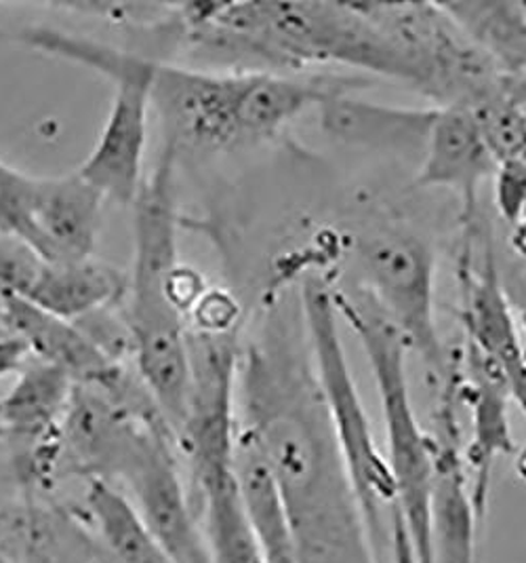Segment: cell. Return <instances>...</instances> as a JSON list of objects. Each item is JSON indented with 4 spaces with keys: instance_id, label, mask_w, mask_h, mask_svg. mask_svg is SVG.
Here are the masks:
<instances>
[{
    "instance_id": "obj_1",
    "label": "cell",
    "mask_w": 526,
    "mask_h": 563,
    "mask_svg": "<svg viewBox=\"0 0 526 563\" xmlns=\"http://www.w3.org/2000/svg\"><path fill=\"white\" fill-rule=\"evenodd\" d=\"M238 429L268 462L300 563H383L337 443L298 287L275 294L243 335Z\"/></svg>"
},
{
    "instance_id": "obj_2",
    "label": "cell",
    "mask_w": 526,
    "mask_h": 563,
    "mask_svg": "<svg viewBox=\"0 0 526 563\" xmlns=\"http://www.w3.org/2000/svg\"><path fill=\"white\" fill-rule=\"evenodd\" d=\"M177 45L226 62L230 70L303 77L356 68L406 82L413 70L362 2H188L176 4Z\"/></svg>"
},
{
    "instance_id": "obj_3",
    "label": "cell",
    "mask_w": 526,
    "mask_h": 563,
    "mask_svg": "<svg viewBox=\"0 0 526 563\" xmlns=\"http://www.w3.org/2000/svg\"><path fill=\"white\" fill-rule=\"evenodd\" d=\"M362 77L215 70L154 59L152 110L177 153H230L275 140L335 93L362 89Z\"/></svg>"
},
{
    "instance_id": "obj_4",
    "label": "cell",
    "mask_w": 526,
    "mask_h": 563,
    "mask_svg": "<svg viewBox=\"0 0 526 563\" xmlns=\"http://www.w3.org/2000/svg\"><path fill=\"white\" fill-rule=\"evenodd\" d=\"M177 151L163 144L156 167L142 181L133 207V266L126 275L123 317L133 361L154 404L177 435L188 399V323L171 291L179 262Z\"/></svg>"
},
{
    "instance_id": "obj_5",
    "label": "cell",
    "mask_w": 526,
    "mask_h": 563,
    "mask_svg": "<svg viewBox=\"0 0 526 563\" xmlns=\"http://www.w3.org/2000/svg\"><path fill=\"white\" fill-rule=\"evenodd\" d=\"M333 298L339 321L356 333L376 380L385 429L383 454L396 486L404 530L419 563H434L429 538L434 441L424 431L413 404L406 374L409 351L399 332L360 289L351 294L333 285Z\"/></svg>"
},
{
    "instance_id": "obj_6",
    "label": "cell",
    "mask_w": 526,
    "mask_h": 563,
    "mask_svg": "<svg viewBox=\"0 0 526 563\" xmlns=\"http://www.w3.org/2000/svg\"><path fill=\"white\" fill-rule=\"evenodd\" d=\"M298 289L305 330L337 443L381 558V553H390L392 521L399 512L396 486L385 454L377 445L371 420L351 376L350 358L339 333L333 283L323 273L310 271L301 275Z\"/></svg>"
},
{
    "instance_id": "obj_7",
    "label": "cell",
    "mask_w": 526,
    "mask_h": 563,
    "mask_svg": "<svg viewBox=\"0 0 526 563\" xmlns=\"http://www.w3.org/2000/svg\"><path fill=\"white\" fill-rule=\"evenodd\" d=\"M20 45L96 70L114 85L112 106L93 151L76 169L105 201L131 206L142 188L152 112V64L146 53L119 49L100 41L51 27L4 34Z\"/></svg>"
},
{
    "instance_id": "obj_8",
    "label": "cell",
    "mask_w": 526,
    "mask_h": 563,
    "mask_svg": "<svg viewBox=\"0 0 526 563\" xmlns=\"http://www.w3.org/2000/svg\"><path fill=\"white\" fill-rule=\"evenodd\" d=\"M354 264L360 291L399 332L409 353L422 358L434 388L455 369L457 358L443 342L436 321V252L419 232L379 224L356 234Z\"/></svg>"
},
{
    "instance_id": "obj_9",
    "label": "cell",
    "mask_w": 526,
    "mask_h": 563,
    "mask_svg": "<svg viewBox=\"0 0 526 563\" xmlns=\"http://www.w3.org/2000/svg\"><path fill=\"white\" fill-rule=\"evenodd\" d=\"M477 231H463L457 279L461 289V325L466 349L477 353L502 380L526 418V344L514 312L491 234L482 239L480 257L472 256Z\"/></svg>"
},
{
    "instance_id": "obj_10",
    "label": "cell",
    "mask_w": 526,
    "mask_h": 563,
    "mask_svg": "<svg viewBox=\"0 0 526 563\" xmlns=\"http://www.w3.org/2000/svg\"><path fill=\"white\" fill-rule=\"evenodd\" d=\"M176 437L165 422L150 424L137 441L121 482L146 530L174 563H213L199 512L183 486Z\"/></svg>"
},
{
    "instance_id": "obj_11",
    "label": "cell",
    "mask_w": 526,
    "mask_h": 563,
    "mask_svg": "<svg viewBox=\"0 0 526 563\" xmlns=\"http://www.w3.org/2000/svg\"><path fill=\"white\" fill-rule=\"evenodd\" d=\"M461 363L451 378L436 388L434 411V484L429 503L432 562L478 563V517L459 427Z\"/></svg>"
},
{
    "instance_id": "obj_12",
    "label": "cell",
    "mask_w": 526,
    "mask_h": 563,
    "mask_svg": "<svg viewBox=\"0 0 526 563\" xmlns=\"http://www.w3.org/2000/svg\"><path fill=\"white\" fill-rule=\"evenodd\" d=\"M158 422L165 420L142 418L98 388L75 385L59 431V477L68 473L87 484L114 486L133 459L144 429Z\"/></svg>"
},
{
    "instance_id": "obj_13",
    "label": "cell",
    "mask_w": 526,
    "mask_h": 563,
    "mask_svg": "<svg viewBox=\"0 0 526 563\" xmlns=\"http://www.w3.org/2000/svg\"><path fill=\"white\" fill-rule=\"evenodd\" d=\"M105 197L78 172L34 178L25 247L41 262H78L93 257Z\"/></svg>"
},
{
    "instance_id": "obj_14",
    "label": "cell",
    "mask_w": 526,
    "mask_h": 563,
    "mask_svg": "<svg viewBox=\"0 0 526 563\" xmlns=\"http://www.w3.org/2000/svg\"><path fill=\"white\" fill-rule=\"evenodd\" d=\"M495 163L474 114L463 106H436L419 154V188L451 190L461 201V222L477 224L482 184Z\"/></svg>"
},
{
    "instance_id": "obj_15",
    "label": "cell",
    "mask_w": 526,
    "mask_h": 563,
    "mask_svg": "<svg viewBox=\"0 0 526 563\" xmlns=\"http://www.w3.org/2000/svg\"><path fill=\"white\" fill-rule=\"evenodd\" d=\"M510 395L500 376L472 353L461 355V404L470 408L472 437L463 448V461L472 473L470 486L478 517L484 523L489 509L491 475L495 462L514 454V437L510 429Z\"/></svg>"
},
{
    "instance_id": "obj_16",
    "label": "cell",
    "mask_w": 526,
    "mask_h": 563,
    "mask_svg": "<svg viewBox=\"0 0 526 563\" xmlns=\"http://www.w3.org/2000/svg\"><path fill=\"white\" fill-rule=\"evenodd\" d=\"M125 296V273L98 257H87L78 262H41L22 298L64 321L80 323L105 308L123 305Z\"/></svg>"
},
{
    "instance_id": "obj_17",
    "label": "cell",
    "mask_w": 526,
    "mask_h": 563,
    "mask_svg": "<svg viewBox=\"0 0 526 563\" xmlns=\"http://www.w3.org/2000/svg\"><path fill=\"white\" fill-rule=\"evenodd\" d=\"M358 89L342 91L328 98L321 108L323 129L342 142L377 146L388 151H413L422 154L427 129L434 119V108H385L351 98Z\"/></svg>"
},
{
    "instance_id": "obj_18",
    "label": "cell",
    "mask_w": 526,
    "mask_h": 563,
    "mask_svg": "<svg viewBox=\"0 0 526 563\" xmlns=\"http://www.w3.org/2000/svg\"><path fill=\"white\" fill-rule=\"evenodd\" d=\"M236 477L264 563H300L275 477L249 437L236 439Z\"/></svg>"
},
{
    "instance_id": "obj_19",
    "label": "cell",
    "mask_w": 526,
    "mask_h": 563,
    "mask_svg": "<svg viewBox=\"0 0 526 563\" xmlns=\"http://www.w3.org/2000/svg\"><path fill=\"white\" fill-rule=\"evenodd\" d=\"M85 515L103 563H174L146 530L131 498L112 484H87Z\"/></svg>"
},
{
    "instance_id": "obj_20",
    "label": "cell",
    "mask_w": 526,
    "mask_h": 563,
    "mask_svg": "<svg viewBox=\"0 0 526 563\" xmlns=\"http://www.w3.org/2000/svg\"><path fill=\"white\" fill-rule=\"evenodd\" d=\"M34 176L18 172L0 161V232L15 236L25 245L30 227Z\"/></svg>"
},
{
    "instance_id": "obj_21",
    "label": "cell",
    "mask_w": 526,
    "mask_h": 563,
    "mask_svg": "<svg viewBox=\"0 0 526 563\" xmlns=\"http://www.w3.org/2000/svg\"><path fill=\"white\" fill-rule=\"evenodd\" d=\"M41 260L22 241L0 232V296H25Z\"/></svg>"
},
{
    "instance_id": "obj_22",
    "label": "cell",
    "mask_w": 526,
    "mask_h": 563,
    "mask_svg": "<svg viewBox=\"0 0 526 563\" xmlns=\"http://www.w3.org/2000/svg\"><path fill=\"white\" fill-rule=\"evenodd\" d=\"M30 358V353L24 346V342L9 332L0 330V380L9 374H18Z\"/></svg>"
},
{
    "instance_id": "obj_23",
    "label": "cell",
    "mask_w": 526,
    "mask_h": 563,
    "mask_svg": "<svg viewBox=\"0 0 526 563\" xmlns=\"http://www.w3.org/2000/svg\"><path fill=\"white\" fill-rule=\"evenodd\" d=\"M390 563H419L413 544L409 540V534L404 530V521H402L401 511L394 515L392 521V534H390Z\"/></svg>"
},
{
    "instance_id": "obj_24",
    "label": "cell",
    "mask_w": 526,
    "mask_h": 563,
    "mask_svg": "<svg viewBox=\"0 0 526 563\" xmlns=\"http://www.w3.org/2000/svg\"><path fill=\"white\" fill-rule=\"evenodd\" d=\"M0 437H2V431H0Z\"/></svg>"
},
{
    "instance_id": "obj_25",
    "label": "cell",
    "mask_w": 526,
    "mask_h": 563,
    "mask_svg": "<svg viewBox=\"0 0 526 563\" xmlns=\"http://www.w3.org/2000/svg\"><path fill=\"white\" fill-rule=\"evenodd\" d=\"M525 106H526V96H525Z\"/></svg>"
}]
</instances>
